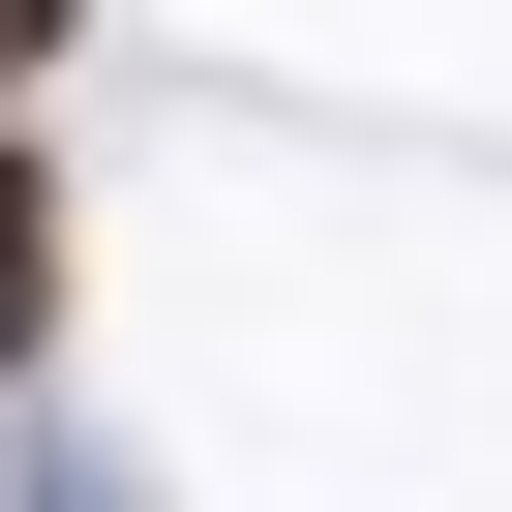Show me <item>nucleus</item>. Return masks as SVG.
<instances>
[{
    "label": "nucleus",
    "mask_w": 512,
    "mask_h": 512,
    "mask_svg": "<svg viewBox=\"0 0 512 512\" xmlns=\"http://www.w3.org/2000/svg\"><path fill=\"white\" fill-rule=\"evenodd\" d=\"M31 332H61V181L0 151V362H31Z\"/></svg>",
    "instance_id": "obj_1"
},
{
    "label": "nucleus",
    "mask_w": 512,
    "mask_h": 512,
    "mask_svg": "<svg viewBox=\"0 0 512 512\" xmlns=\"http://www.w3.org/2000/svg\"><path fill=\"white\" fill-rule=\"evenodd\" d=\"M61 31H91V0H0V91H31V61H61Z\"/></svg>",
    "instance_id": "obj_2"
}]
</instances>
